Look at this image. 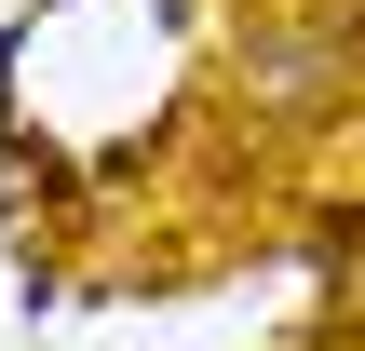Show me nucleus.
Wrapping results in <instances>:
<instances>
[{"mask_svg": "<svg viewBox=\"0 0 365 351\" xmlns=\"http://www.w3.org/2000/svg\"><path fill=\"white\" fill-rule=\"evenodd\" d=\"M244 108L257 122H325L365 95V0H325V14H257L244 54H230Z\"/></svg>", "mask_w": 365, "mask_h": 351, "instance_id": "nucleus-1", "label": "nucleus"}]
</instances>
